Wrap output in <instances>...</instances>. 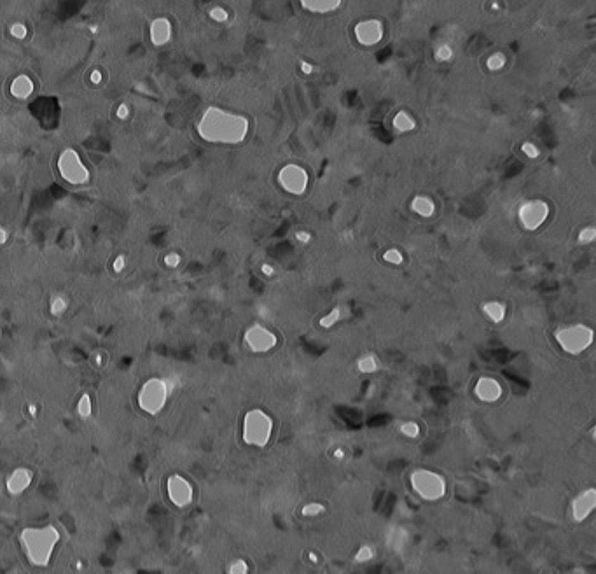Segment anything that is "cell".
I'll list each match as a JSON object with an SVG mask.
<instances>
[{
  "mask_svg": "<svg viewBox=\"0 0 596 574\" xmlns=\"http://www.w3.org/2000/svg\"><path fill=\"white\" fill-rule=\"evenodd\" d=\"M245 345L252 350V352L264 354V352H270L271 349H275V345H276V336H275L273 331H270V329L264 328V326L253 324V326H250L245 333Z\"/></svg>",
  "mask_w": 596,
  "mask_h": 574,
  "instance_id": "30bf717a",
  "label": "cell"
},
{
  "mask_svg": "<svg viewBox=\"0 0 596 574\" xmlns=\"http://www.w3.org/2000/svg\"><path fill=\"white\" fill-rule=\"evenodd\" d=\"M210 18H212V20H215V21H219V23H224V21H228L229 14H228V11L222 7V5H215V7L210 11Z\"/></svg>",
  "mask_w": 596,
  "mask_h": 574,
  "instance_id": "1f68e13d",
  "label": "cell"
},
{
  "mask_svg": "<svg viewBox=\"0 0 596 574\" xmlns=\"http://www.w3.org/2000/svg\"><path fill=\"white\" fill-rule=\"evenodd\" d=\"M353 33H355V39L359 41V44L362 46H376L380 44L381 39L385 35V28H383V23L380 20H362L359 21L353 28Z\"/></svg>",
  "mask_w": 596,
  "mask_h": 574,
  "instance_id": "8fae6325",
  "label": "cell"
},
{
  "mask_svg": "<svg viewBox=\"0 0 596 574\" xmlns=\"http://www.w3.org/2000/svg\"><path fill=\"white\" fill-rule=\"evenodd\" d=\"M117 116H119V118H126V116H128V107H126V105H121V107H119Z\"/></svg>",
  "mask_w": 596,
  "mask_h": 574,
  "instance_id": "b9f144b4",
  "label": "cell"
},
{
  "mask_svg": "<svg viewBox=\"0 0 596 574\" xmlns=\"http://www.w3.org/2000/svg\"><path fill=\"white\" fill-rule=\"evenodd\" d=\"M400 432L404 436H408V438H416V436L420 434V427H418V424H414V422H404L400 426Z\"/></svg>",
  "mask_w": 596,
  "mask_h": 574,
  "instance_id": "f546056e",
  "label": "cell"
},
{
  "mask_svg": "<svg viewBox=\"0 0 596 574\" xmlns=\"http://www.w3.org/2000/svg\"><path fill=\"white\" fill-rule=\"evenodd\" d=\"M341 5L339 0H302L301 2V7L310 11V13H317V14H325V13H332L336 9Z\"/></svg>",
  "mask_w": 596,
  "mask_h": 574,
  "instance_id": "e0dca14e",
  "label": "cell"
},
{
  "mask_svg": "<svg viewBox=\"0 0 596 574\" xmlns=\"http://www.w3.org/2000/svg\"><path fill=\"white\" fill-rule=\"evenodd\" d=\"M474 392H476V396H478L481 401L495 403L500 399V396H502V385H500L495 378L482 377V378H479L476 387H474Z\"/></svg>",
  "mask_w": 596,
  "mask_h": 574,
  "instance_id": "5bb4252c",
  "label": "cell"
},
{
  "mask_svg": "<svg viewBox=\"0 0 596 574\" xmlns=\"http://www.w3.org/2000/svg\"><path fill=\"white\" fill-rule=\"evenodd\" d=\"M308 557H310L311 562H319V555L315 553V551H310V555H308Z\"/></svg>",
  "mask_w": 596,
  "mask_h": 574,
  "instance_id": "ee69618b",
  "label": "cell"
},
{
  "mask_svg": "<svg viewBox=\"0 0 596 574\" xmlns=\"http://www.w3.org/2000/svg\"><path fill=\"white\" fill-rule=\"evenodd\" d=\"M323 509L325 508H323L320 502H310V504L302 506L301 513H302V517H317V515L323 513Z\"/></svg>",
  "mask_w": 596,
  "mask_h": 574,
  "instance_id": "f1b7e54d",
  "label": "cell"
},
{
  "mask_svg": "<svg viewBox=\"0 0 596 574\" xmlns=\"http://www.w3.org/2000/svg\"><path fill=\"white\" fill-rule=\"evenodd\" d=\"M4 240H5V231L2 230V228H0V243L4 242Z\"/></svg>",
  "mask_w": 596,
  "mask_h": 574,
  "instance_id": "bcb514c9",
  "label": "cell"
},
{
  "mask_svg": "<svg viewBox=\"0 0 596 574\" xmlns=\"http://www.w3.org/2000/svg\"><path fill=\"white\" fill-rule=\"evenodd\" d=\"M123 266H124V258L121 256V258H117V261L114 263V268L117 271H121V270H123Z\"/></svg>",
  "mask_w": 596,
  "mask_h": 574,
  "instance_id": "60d3db41",
  "label": "cell"
},
{
  "mask_svg": "<svg viewBox=\"0 0 596 574\" xmlns=\"http://www.w3.org/2000/svg\"><path fill=\"white\" fill-rule=\"evenodd\" d=\"M58 539H60V534L53 527L30 529L23 534V543H25L28 558H32V562H35L37 566H46Z\"/></svg>",
  "mask_w": 596,
  "mask_h": 574,
  "instance_id": "7a4b0ae2",
  "label": "cell"
},
{
  "mask_svg": "<svg viewBox=\"0 0 596 574\" xmlns=\"http://www.w3.org/2000/svg\"><path fill=\"white\" fill-rule=\"evenodd\" d=\"M79 411H81L82 417L90 415V411H91V401H90V398H88V396H82L81 403H79Z\"/></svg>",
  "mask_w": 596,
  "mask_h": 574,
  "instance_id": "836d02e7",
  "label": "cell"
},
{
  "mask_svg": "<svg viewBox=\"0 0 596 574\" xmlns=\"http://www.w3.org/2000/svg\"><path fill=\"white\" fill-rule=\"evenodd\" d=\"M65 308H67V303H65V300H63V298H60V296H58V298H54L53 305H51V310H53V313H62Z\"/></svg>",
  "mask_w": 596,
  "mask_h": 574,
  "instance_id": "e575fe53",
  "label": "cell"
},
{
  "mask_svg": "<svg viewBox=\"0 0 596 574\" xmlns=\"http://www.w3.org/2000/svg\"><path fill=\"white\" fill-rule=\"evenodd\" d=\"M228 573L229 574H249V566H247L245 560L238 558V560H234L233 564L229 566Z\"/></svg>",
  "mask_w": 596,
  "mask_h": 574,
  "instance_id": "4dcf8cb0",
  "label": "cell"
},
{
  "mask_svg": "<svg viewBox=\"0 0 596 574\" xmlns=\"http://www.w3.org/2000/svg\"><path fill=\"white\" fill-rule=\"evenodd\" d=\"M383 259H385L387 263H390V264H400V263L404 261V258H402V252H400L399 249H388V250H385Z\"/></svg>",
  "mask_w": 596,
  "mask_h": 574,
  "instance_id": "4316f807",
  "label": "cell"
},
{
  "mask_svg": "<svg viewBox=\"0 0 596 574\" xmlns=\"http://www.w3.org/2000/svg\"><path fill=\"white\" fill-rule=\"evenodd\" d=\"M168 401V385L164 380L151 378L143 383L138 392V405L143 411L151 415L160 413Z\"/></svg>",
  "mask_w": 596,
  "mask_h": 574,
  "instance_id": "8992f818",
  "label": "cell"
},
{
  "mask_svg": "<svg viewBox=\"0 0 596 574\" xmlns=\"http://www.w3.org/2000/svg\"><path fill=\"white\" fill-rule=\"evenodd\" d=\"M374 548H372V546H369V545H364V546H360L359 548V551H357L355 553V562H359V564H364V562H369V560H372V558H374Z\"/></svg>",
  "mask_w": 596,
  "mask_h": 574,
  "instance_id": "cb8c5ba5",
  "label": "cell"
},
{
  "mask_svg": "<svg viewBox=\"0 0 596 574\" xmlns=\"http://www.w3.org/2000/svg\"><path fill=\"white\" fill-rule=\"evenodd\" d=\"M261 270H262V273H264V275H268V277H271V275L275 273V268L271 266V264H262V266H261Z\"/></svg>",
  "mask_w": 596,
  "mask_h": 574,
  "instance_id": "ab89813d",
  "label": "cell"
},
{
  "mask_svg": "<svg viewBox=\"0 0 596 574\" xmlns=\"http://www.w3.org/2000/svg\"><path fill=\"white\" fill-rule=\"evenodd\" d=\"M451 58H453V48L449 44H442L437 48V51H436L437 62H449Z\"/></svg>",
  "mask_w": 596,
  "mask_h": 574,
  "instance_id": "484cf974",
  "label": "cell"
},
{
  "mask_svg": "<svg viewBox=\"0 0 596 574\" xmlns=\"http://www.w3.org/2000/svg\"><path fill=\"white\" fill-rule=\"evenodd\" d=\"M164 261H166V264L168 266H177V264H179L180 263V258H179V254H168L166 256V259H164Z\"/></svg>",
  "mask_w": 596,
  "mask_h": 574,
  "instance_id": "74e56055",
  "label": "cell"
},
{
  "mask_svg": "<svg viewBox=\"0 0 596 574\" xmlns=\"http://www.w3.org/2000/svg\"><path fill=\"white\" fill-rule=\"evenodd\" d=\"M201 139L213 144H240L249 135V119L219 107H210L198 123Z\"/></svg>",
  "mask_w": 596,
  "mask_h": 574,
  "instance_id": "6da1fadb",
  "label": "cell"
},
{
  "mask_svg": "<svg viewBox=\"0 0 596 574\" xmlns=\"http://www.w3.org/2000/svg\"><path fill=\"white\" fill-rule=\"evenodd\" d=\"M168 496L172 502L179 508H184L192 501V487L184 476L173 475L168 480Z\"/></svg>",
  "mask_w": 596,
  "mask_h": 574,
  "instance_id": "7c38bea8",
  "label": "cell"
},
{
  "mask_svg": "<svg viewBox=\"0 0 596 574\" xmlns=\"http://www.w3.org/2000/svg\"><path fill=\"white\" fill-rule=\"evenodd\" d=\"M278 184L282 186L283 191L294 196H301L306 193L308 184H310V177L308 172L302 168L301 165L289 163L278 172Z\"/></svg>",
  "mask_w": 596,
  "mask_h": 574,
  "instance_id": "52a82bcc",
  "label": "cell"
},
{
  "mask_svg": "<svg viewBox=\"0 0 596 574\" xmlns=\"http://www.w3.org/2000/svg\"><path fill=\"white\" fill-rule=\"evenodd\" d=\"M596 508V490L588 488L580 492L572 502V517L575 522H584Z\"/></svg>",
  "mask_w": 596,
  "mask_h": 574,
  "instance_id": "4fadbf2b",
  "label": "cell"
},
{
  "mask_svg": "<svg viewBox=\"0 0 596 574\" xmlns=\"http://www.w3.org/2000/svg\"><path fill=\"white\" fill-rule=\"evenodd\" d=\"M482 312L491 322H502L505 319V305L500 303V301H486L482 305Z\"/></svg>",
  "mask_w": 596,
  "mask_h": 574,
  "instance_id": "ffe728a7",
  "label": "cell"
},
{
  "mask_svg": "<svg viewBox=\"0 0 596 574\" xmlns=\"http://www.w3.org/2000/svg\"><path fill=\"white\" fill-rule=\"evenodd\" d=\"M151 37L156 46H163L170 41V37H172V25L168 23V20L160 18V20H156L154 23H152Z\"/></svg>",
  "mask_w": 596,
  "mask_h": 574,
  "instance_id": "2e32d148",
  "label": "cell"
},
{
  "mask_svg": "<svg viewBox=\"0 0 596 574\" xmlns=\"http://www.w3.org/2000/svg\"><path fill=\"white\" fill-rule=\"evenodd\" d=\"M11 32H13L14 37H20V39H23L26 35V28L23 25H14Z\"/></svg>",
  "mask_w": 596,
  "mask_h": 574,
  "instance_id": "d590c367",
  "label": "cell"
},
{
  "mask_svg": "<svg viewBox=\"0 0 596 574\" xmlns=\"http://www.w3.org/2000/svg\"><path fill=\"white\" fill-rule=\"evenodd\" d=\"M521 151L525 152V154H527L528 158H531V160H535V158H537V156L540 154L539 147H537V145H535L533 142H525V144L521 145Z\"/></svg>",
  "mask_w": 596,
  "mask_h": 574,
  "instance_id": "d6a6232c",
  "label": "cell"
},
{
  "mask_svg": "<svg viewBox=\"0 0 596 574\" xmlns=\"http://www.w3.org/2000/svg\"><path fill=\"white\" fill-rule=\"evenodd\" d=\"M413 490L425 501H437L446 494V481L441 475L429 469H416L411 473Z\"/></svg>",
  "mask_w": 596,
  "mask_h": 574,
  "instance_id": "5b68a950",
  "label": "cell"
},
{
  "mask_svg": "<svg viewBox=\"0 0 596 574\" xmlns=\"http://www.w3.org/2000/svg\"><path fill=\"white\" fill-rule=\"evenodd\" d=\"M296 238H298L299 243H308L311 240V235L308 233V231H298V233H296Z\"/></svg>",
  "mask_w": 596,
  "mask_h": 574,
  "instance_id": "8d00e7d4",
  "label": "cell"
},
{
  "mask_svg": "<svg viewBox=\"0 0 596 574\" xmlns=\"http://www.w3.org/2000/svg\"><path fill=\"white\" fill-rule=\"evenodd\" d=\"M595 238H596V230L593 226H586V228H582V231L579 233V243L588 245V243H591Z\"/></svg>",
  "mask_w": 596,
  "mask_h": 574,
  "instance_id": "83f0119b",
  "label": "cell"
},
{
  "mask_svg": "<svg viewBox=\"0 0 596 574\" xmlns=\"http://www.w3.org/2000/svg\"><path fill=\"white\" fill-rule=\"evenodd\" d=\"M100 79H102V74H100L98 70H94L93 74H91V81H93V82H100Z\"/></svg>",
  "mask_w": 596,
  "mask_h": 574,
  "instance_id": "7bdbcfd3",
  "label": "cell"
},
{
  "mask_svg": "<svg viewBox=\"0 0 596 574\" xmlns=\"http://www.w3.org/2000/svg\"><path fill=\"white\" fill-rule=\"evenodd\" d=\"M593 336H595L593 329L584 324L567 326V328L558 329L554 335L559 347L567 354H572V356L582 354L593 343Z\"/></svg>",
  "mask_w": 596,
  "mask_h": 574,
  "instance_id": "277c9868",
  "label": "cell"
},
{
  "mask_svg": "<svg viewBox=\"0 0 596 574\" xmlns=\"http://www.w3.org/2000/svg\"><path fill=\"white\" fill-rule=\"evenodd\" d=\"M411 210L414 214H418L420 217H432L434 212H436V203H434V200L430 196L420 194V196L413 198Z\"/></svg>",
  "mask_w": 596,
  "mask_h": 574,
  "instance_id": "ac0fdd59",
  "label": "cell"
},
{
  "mask_svg": "<svg viewBox=\"0 0 596 574\" xmlns=\"http://www.w3.org/2000/svg\"><path fill=\"white\" fill-rule=\"evenodd\" d=\"M334 455H336V459H343V457H344V454H343V450H336V454H334Z\"/></svg>",
  "mask_w": 596,
  "mask_h": 574,
  "instance_id": "f6af8a7d",
  "label": "cell"
},
{
  "mask_svg": "<svg viewBox=\"0 0 596 574\" xmlns=\"http://www.w3.org/2000/svg\"><path fill=\"white\" fill-rule=\"evenodd\" d=\"M549 212H551V207L547 203L546 200H539V198H535V200H528L525 201L521 207H519V212H518V217H519V222L525 230L528 231H535L539 230L540 226L547 221L549 217Z\"/></svg>",
  "mask_w": 596,
  "mask_h": 574,
  "instance_id": "ba28073f",
  "label": "cell"
},
{
  "mask_svg": "<svg viewBox=\"0 0 596 574\" xmlns=\"http://www.w3.org/2000/svg\"><path fill=\"white\" fill-rule=\"evenodd\" d=\"M339 319H341V307L334 308L331 313H327L325 317H322V319H320V326H322V328H325V329L332 328V326H334Z\"/></svg>",
  "mask_w": 596,
  "mask_h": 574,
  "instance_id": "d4e9b609",
  "label": "cell"
},
{
  "mask_svg": "<svg viewBox=\"0 0 596 574\" xmlns=\"http://www.w3.org/2000/svg\"><path fill=\"white\" fill-rule=\"evenodd\" d=\"M505 63H507V58L504 53H493L488 56V60H486V67H488V70H491V72L502 70L504 67H505Z\"/></svg>",
  "mask_w": 596,
  "mask_h": 574,
  "instance_id": "7402d4cb",
  "label": "cell"
},
{
  "mask_svg": "<svg viewBox=\"0 0 596 574\" xmlns=\"http://www.w3.org/2000/svg\"><path fill=\"white\" fill-rule=\"evenodd\" d=\"M30 483H32V473H30L26 468H18L13 475L9 476L7 488H9V492L21 494L23 490L28 488Z\"/></svg>",
  "mask_w": 596,
  "mask_h": 574,
  "instance_id": "9a60e30c",
  "label": "cell"
},
{
  "mask_svg": "<svg viewBox=\"0 0 596 574\" xmlns=\"http://www.w3.org/2000/svg\"><path fill=\"white\" fill-rule=\"evenodd\" d=\"M392 124L399 133H408V131H413L416 128V121L413 118L409 112L406 111H399L392 119Z\"/></svg>",
  "mask_w": 596,
  "mask_h": 574,
  "instance_id": "d6986e66",
  "label": "cell"
},
{
  "mask_svg": "<svg viewBox=\"0 0 596 574\" xmlns=\"http://www.w3.org/2000/svg\"><path fill=\"white\" fill-rule=\"evenodd\" d=\"M33 90V84L26 75H20L13 81V86H11V93L16 96V98H26Z\"/></svg>",
  "mask_w": 596,
  "mask_h": 574,
  "instance_id": "44dd1931",
  "label": "cell"
},
{
  "mask_svg": "<svg viewBox=\"0 0 596 574\" xmlns=\"http://www.w3.org/2000/svg\"><path fill=\"white\" fill-rule=\"evenodd\" d=\"M301 70H302V74H306V75H310V74H313V65H311V63H308V62H301Z\"/></svg>",
  "mask_w": 596,
  "mask_h": 574,
  "instance_id": "f35d334b",
  "label": "cell"
},
{
  "mask_svg": "<svg viewBox=\"0 0 596 574\" xmlns=\"http://www.w3.org/2000/svg\"><path fill=\"white\" fill-rule=\"evenodd\" d=\"M357 368L362 373H374L376 369H378V362H376V359L372 356H364L357 361Z\"/></svg>",
  "mask_w": 596,
  "mask_h": 574,
  "instance_id": "603a6c76",
  "label": "cell"
},
{
  "mask_svg": "<svg viewBox=\"0 0 596 574\" xmlns=\"http://www.w3.org/2000/svg\"><path fill=\"white\" fill-rule=\"evenodd\" d=\"M58 170L65 181L70 184H82L88 181V170L82 165L81 158L75 151H65L58 160Z\"/></svg>",
  "mask_w": 596,
  "mask_h": 574,
  "instance_id": "9c48e42d",
  "label": "cell"
},
{
  "mask_svg": "<svg viewBox=\"0 0 596 574\" xmlns=\"http://www.w3.org/2000/svg\"><path fill=\"white\" fill-rule=\"evenodd\" d=\"M273 432V420L266 411L250 410L243 418V439L252 447H266Z\"/></svg>",
  "mask_w": 596,
  "mask_h": 574,
  "instance_id": "3957f363",
  "label": "cell"
}]
</instances>
